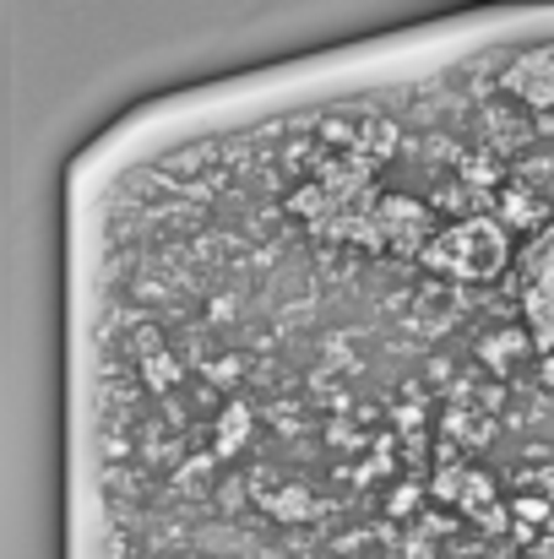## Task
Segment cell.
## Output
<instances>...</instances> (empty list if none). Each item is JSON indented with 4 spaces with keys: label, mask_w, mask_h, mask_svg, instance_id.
<instances>
[{
    "label": "cell",
    "mask_w": 554,
    "mask_h": 559,
    "mask_svg": "<svg viewBox=\"0 0 554 559\" xmlns=\"http://www.w3.org/2000/svg\"><path fill=\"white\" fill-rule=\"evenodd\" d=\"M424 261L440 266V272H451V277H490L506 261V239H500L495 223H479L473 217V223H457L451 234H440L424 250Z\"/></svg>",
    "instance_id": "obj_1"
},
{
    "label": "cell",
    "mask_w": 554,
    "mask_h": 559,
    "mask_svg": "<svg viewBox=\"0 0 554 559\" xmlns=\"http://www.w3.org/2000/svg\"><path fill=\"white\" fill-rule=\"evenodd\" d=\"M506 87H511L522 104H533V109H554V44L522 55V60L506 71Z\"/></svg>",
    "instance_id": "obj_2"
}]
</instances>
